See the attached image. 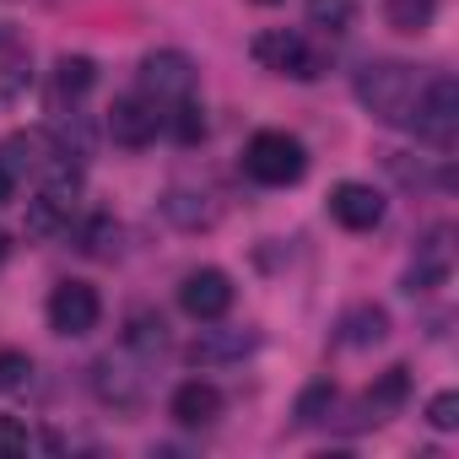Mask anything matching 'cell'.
<instances>
[{
	"mask_svg": "<svg viewBox=\"0 0 459 459\" xmlns=\"http://www.w3.org/2000/svg\"><path fill=\"white\" fill-rule=\"evenodd\" d=\"M351 92H357V103H362L373 119L405 125L411 98H416V65H405V60H368V65L357 71Z\"/></svg>",
	"mask_w": 459,
	"mask_h": 459,
	"instance_id": "6da1fadb",
	"label": "cell"
},
{
	"mask_svg": "<svg viewBox=\"0 0 459 459\" xmlns=\"http://www.w3.org/2000/svg\"><path fill=\"white\" fill-rule=\"evenodd\" d=\"M405 125L416 130V141H427V146L448 152V146H454V135H459V82H454L448 71H437V76L416 82V98H411Z\"/></svg>",
	"mask_w": 459,
	"mask_h": 459,
	"instance_id": "7a4b0ae2",
	"label": "cell"
},
{
	"mask_svg": "<svg viewBox=\"0 0 459 459\" xmlns=\"http://www.w3.org/2000/svg\"><path fill=\"white\" fill-rule=\"evenodd\" d=\"M244 173H249L255 184H265V189H287V184H298V178L308 173V152H303V141L287 135V130H260V135H249V146H244Z\"/></svg>",
	"mask_w": 459,
	"mask_h": 459,
	"instance_id": "3957f363",
	"label": "cell"
},
{
	"mask_svg": "<svg viewBox=\"0 0 459 459\" xmlns=\"http://www.w3.org/2000/svg\"><path fill=\"white\" fill-rule=\"evenodd\" d=\"M255 60H260L265 71H276V76H292V82H319V76L330 71V55H325L319 44H308L303 33H287V28L260 33V39H255Z\"/></svg>",
	"mask_w": 459,
	"mask_h": 459,
	"instance_id": "277c9868",
	"label": "cell"
},
{
	"mask_svg": "<svg viewBox=\"0 0 459 459\" xmlns=\"http://www.w3.org/2000/svg\"><path fill=\"white\" fill-rule=\"evenodd\" d=\"M141 92L157 108H173L184 98H195V60L184 49H157L141 60Z\"/></svg>",
	"mask_w": 459,
	"mask_h": 459,
	"instance_id": "5b68a950",
	"label": "cell"
},
{
	"mask_svg": "<svg viewBox=\"0 0 459 459\" xmlns=\"http://www.w3.org/2000/svg\"><path fill=\"white\" fill-rule=\"evenodd\" d=\"M98 319H103V298H98L92 281H60L49 292V330L55 335H71V341L76 335H92Z\"/></svg>",
	"mask_w": 459,
	"mask_h": 459,
	"instance_id": "8992f818",
	"label": "cell"
},
{
	"mask_svg": "<svg viewBox=\"0 0 459 459\" xmlns=\"http://www.w3.org/2000/svg\"><path fill=\"white\" fill-rule=\"evenodd\" d=\"M92 389H98V400L103 405H114V411H135L141 400H146V373L135 368V351H108V357H98L92 362Z\"/></svg>",
	"mask_w": 459,
	"mask_h": 459,
	"instance_id": "52a82bcc",
	"label": "cell"
},
{
	"mask_svg": "<svg viewBox=\"0 0 459 459\" xmlns=\"http://www.w3.org/2000/svg\"><path fill=\"white\" fill-rule=\"evenodd\" d=\"M178 308H184L189 319H200V325L221 319L227 308H233V276H227V271H216V265H200V271H189V276L178 281Z\"/></svg>",
	"mask_w": 459,
	"mask_h": 459,
	"instance_id": "ba28073f",
	"label": "cell"
},
{
	"mask_svg": "<svg viewBox=\"0 0 459 459\" xmlns=\"http://www.w3.org/2000/svg\"><path fill=\"white\" fill-rule=\"evenodd\" d=\"M157 130H162V108H157L146 92H125V98H114V108H108V135H114L119 146L141 152V146L157 141Z\"/></svg>",
	"mask_w": 459,
	"mask_h": 459,
	"instance_id": "9c48e42d",
	"label": "cell"
},
{
	"mask_svg": "<svg viewBox=\"0 0 459 459\" xmlns=\"http://www.w3.org/2000/svg\"><path fill=\"white\" fill-rule=\"evenodd\" d=\"M448 271H454V227L437 221L432 233L416 244V260H411V271H405V292H411V298H416V292H432V287L448 281Z\"/></svg>",
	"mask_w": 459,
	"mask_h": 459,
	"instance_id": "30bf717a",
	"label": "cell"
},
{
	"mask_svg": "<svg viewBox=\"0 0 459 459\" xmlns=\"http://www.w3.org/2000/svg\"><path fill=\"white\" fill-rule=\"evenodd\" d=\"M0 157L12 162V173H39V178H49L55 168L71 162V152H65L49 130H17L6 146H0Z\"/></svg>",
	"mask_w": 459,
	"mask_h": 459,
	"instance_id": "8fae6325",
	"label": "cell"
},
{
	"mask_svg": "<svg viewBox=\"0 0 459 459\" xmlns=\"http://www.w3.org/2000/svg\"><path fill=\"white\" fill-rule=\"evenodd\" d=\"M330 216L346 227V233H373V227L384 221V195H378L373 184L346 178V184L330 189Z\"/></svg>",
	"mask_w": 459,
	"mask_h": 459,
	"instance_id": "7c38bea8",
	"label": "cell"
},
{
	"mask_svg": "<svg viewBox=\"0 0 459 459\" xmlns=\"http://www.w3.org/2000/svg\"><path fill=\"white\" fill-rule=\"evenodd\" d=\"M255 346H260L255 330H200L184 357H189L195 368H221V362H244Z\"/></svg>",
	"mask_w": 459,
	"mask_h": 459,
	"instance_id": "4fadbf2b",
	"label": "cell"
},
{
	"mask_svg": "<svg viewBox=\"0 0 459 459\" xmlns=\"http://www.w3.org/2000/svg\"><path fill=\"white\" fill-rule=\"evenodd\" d=\"M168 416H173L178 427H211V421L221 416V389H216V384H205V378H189V384H178V389H173Z\"/></svg>",
	"mask_w": 459,
	"mask_h": 459,
	"instance_id": "5bb4252c",
	"label": "cell"
},
{
	"mask_svg": "<svg viewBox=\"0 0 459 459\" xmlns=\"http://www.w3.org/2000/svg\"><path fill=\"white\" fill-rule=\"evenodd\" d=\"M384 335H389V314H384L378 303H357V308H346V314H341V325H335V341H341V346H351V351L378 346Z\"/></svg>",
	"mask_w": 459,
	"mask_h": 459,
	"instance_id": "9a60e30c",
	"label": "cell"
},
{
	"mask_svg": "<svg viewBox=\"0 0 459 459\" xmlns=\"http://www.w3.org/2000/svg\"><path fill=\"white\" fill-rule=\"evenodd\" d=\"M125 351H135V357H162V351H168V325H162V314L135 308V314L125 319Z\"/></svg>",
	"mask_w": 459,
	"mask_h": 459,
	"instance_id": "2e32d148",
	"label": "cell"
},
{
	"mask_svg": "<svg viewBox=\"0 0 459 459\" xmlns=\"http://www.w3.org/2000/svg\"><path fill=\"white\" fill-rule=\"evenodd\" d=\"M162 216H168V221H178V227H189V233H200V227H211V221H216V205H211V195L168 189V195H162Z\"/></svg>",
	"mask_w": 459,
	"mask_h": 459,
	"instance_id": "e0dca14e",
	"label": "cell"
},
{
	"mask_svg": "<svg viewBox=\"0 0 459 459\" xmlns=\"http://www.w3.org/2000/svg\"><path fill=\"white\" fill-rule=\"evenodd\" d=\"M92 87H98V60H87V55H60V65H55V92L71 98V103H82Z\"/></svg>",
	"mask_w": 459,
	"mask_h": 459,
	"instance_id": "ac0fdd59",
	"label": "cell"
},
{
	"mask_svg": "<svg viewBox=\"0 0 459 459\" xmlns=\"http://www.w3.org/2000/svg\"><path fill=\"white\" fill-rule=\"evenodd\" d=\"M162 125L173 130V141H178V146H195V141H205V108H200L195 98H184V103L162 108Z\"/></svg>",
	"mask_w": 459,
	"mask_h": 459,
	"instance_id": "d6986e66",
	"label": "cell"
},
{
	"mask_svg": "<svg viewBox=\"0 0 459 459\" xmlns=\"http://www.w3.org/2000/svg\"><path fill=\"white\" fill-rule=\"evenodd\" d=\"M303 12L319 33H351L357 22V0H303Z\"/></svg>",
	"mask_w": 459,
	"mask_h": 459,
	"instance_id": "ffe728a7",
	"label": "cell"
},
{
	"mask_svg": "<svg viewBox=\"0 0 459 459\" xmlns=\"http://www.w3.org/2000/svg\"><path fill=\"white\" fill-rule=\"evenodd\" d=\"M76 244H82V255H92V260L114 255V244H119V221H114V216H87L82 233H76Z\"/></svg>",
	"mask_w": 459,
	"mask_h": 459,
	"instance_id": "44dd1931",
	"label": "cell"
},
{
	"mask_svg": "<svg viewBox=\"0 0 459 459\" xmlns=\"http://www.w3.org/2000/svg\"><path fill=\"white\" fill-rule=\"evenodd\" d=\"M411 394V368H389L373 389H368V411H400Z\"/></svg>",
	"mask_w": 459,
	"mask_h": 459,
	"instance_id": "7402d4cb",
	"label": "cell"
},
{
	"mask_svg": "<svg viewBox=\"0 0 459 459\" xmlns=\"http://www.w3.org/2000/svg\"><path fill=\"white\" fill-rule=\"evenodd\" d=\"M330 405H335V384H330V378H314V384L298 394V411H292V416H298V427H319V421L330 416Z\"/></svg>",
	"mask_w": 459,
	"mask_h": 459,
	"instance_id": "603a6c76",
	"label": "cell"
},
{
	"mask_svg": "<svg viewBox=\"0 0 459 459\" xmlns=\"http://www.w3.org/2000/svg\"><path fill=\"white\" fill-rule=\"evenodd\" d=\"M384 17H389L394 33H427V22H432V0H389Z\"/></svg>",
	"mask_w": 459,
	"mask_h": 459,
	"instance_id": "cb8c5ba5",
	"label": "cell"
},
{
	"mask_svg": "<svg viewBox=\"0 0 459 459\" xmlns=\"http://www.w3.org/2000/svg\"><path fill=\"white\" fill-rule=\"evenodd\" d=\"M28 384H33V357L17 351V346H6V351H0V394H17Z\"/></svg>",
	"mask_w": 459,
	"mask_h": 459,
	"instance_id": "d4e9b609",
	"label": "cell"
},
{
	"mask_svg": "<svg viewBox=\"0 0 459 459\" xmlns=\"http://www.w3.org/2000/svg\"><path fill=\"white\" fill-rule=\"evenodd\" d=\"M28 421H17V416H0V459H17V454H28Z\"/></svg>",
	"mask_w": 459,
	"mask_h": 459,
	"instance_id": "484cf974",
	"label": "cell"
},
{
	"mask_svg": "<svg viewBox=\"0 0 459 459\" xmlns=\"http://www.w3.org/2000/svg\"><path fill=\"white\" fill-rule=\"evenodd\" d=\"M427 421H432L437 432H448V427H459V394H454V389H443V394H432V405H427Z\"/></svg>",
	"mask_w": 459,
	"mask_h": 459,
	"instance_id": "4316f807",
	"label": "cell"
},
{
	"mask_svg": "<svg viewBox=\"0 0 459 459\" xmlns=\"http://www.w3.org/2000/svg\"><path fill=\"white\" fill-rule=\"evenodd\" d=\"M12 195H17V173H12L6 157H0V205H12Z\"/></svg>",
	"mask_w": 459,
	"mask_h": 459,
	"instance_id": "83f0119b",
	"label": "cell"
},
{
	"mask_svg": "<svg viewBox=\"0 0 459 459\" xmlns=\"http://www.w3.org/2000/svg\"><path fill=\"white\" fill-rule=\"evenodd\" d=\"M6 255H12V238H6V233H0V265H6Z\"/></svg>",
	"mask_w": 459,
	"mask_h": 459,
	"instance_id": "f1b7e54d",
	"label": "cell"
}]
</instances>
